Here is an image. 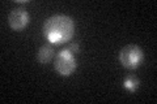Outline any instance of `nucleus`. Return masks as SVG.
<instances>
[{
	"instance_id": "f257e3e1",
	"label": "nucleus",
	"mask_w": 157,
	"mask_h": 104,
	"mask_svg": "<svg viewBox=\"0 0 157 104\" xmlns=\"http://www.w3.org/2000/svg\"><path fill=\"white\" fill-rule=\"evenodd\" d=\"M75 34V22L70 16L55 14L43 23V35L52 44H63L71 41Z\"/></svg>"
},
{
	"instance_id": "f03ea898",
	"label": "nucleus",
	"mask_w": 157,
	"mask_h": 104,
	"mask_svg": "<svg viewBox=\"0 0 157 104\" xmlns=\"http://www.w3.org/2000/svg\"><path fill=\"white\" fill-rule=\"evenodd\" d=\"M144 53L143 49L136 44H127L119 52V61L126 69H136L143 63Z\"/></svg>"
},
{
	"instance_id": "7ed1b4c3",
	"label": "nucleus",
	"mask_w": 157,
	"mask_h": 104,
	"mask_svg": "<svg viewBox=\"0 0 157 104\" xmlns=\"http://www.w3.org/2000/svg\"><path fill=\"white\" fill-rule=\"evenodd\" d=\"M77 66L76 59L73 56V53L70 49H62L60 52L56 55V57L54 59V68L58 74H60L63 77H68L75 72V69Z\"/></svg>"
},
{
	"instance_id": "20e7f679",
	"label": "nucleus",
	"mask_w": 157,
	"mask_h": 104,
	"mask_svg": "<svg viewBox=\"0 0 157 104\" xmlns=\"http://www.w3.org/2000/svg\"><path fill=\"white\" fill-rule=\"evenodd\" d=\"M29 21H30V16L26 9H24L22 7H17L11 11L8 16V23L13 30L16 31H20L22 29H25L28 25H29Z\"/></svg>"
},
{
	"instance_id": "39448f33",
	"label": "nucleus",
	"mask_w": 157,
	"mask_h": 104,
	"mask_svg": "<svg viewBox=\"0 0 157 104\" xmlns=\"http://www.w3.org/2000/svg\"><path fill=\"white\" fill-rule=\"evenodd\" d=\"M54 57V48L50 43H46L41 46V48L38 49V53H37V59L41 64H47L52 60Z\"/></svg>"
},
{
	"instance_id": "423d86ee",
	"label": "nucleus",
	"mask_w": 157,
	"mask_h": 104,
	"mask_svg": "<svg viewBox=\"0 0 157 104\" xmlns=\"http://www.w3.org/2000/svg\"><path fill=\"white\" fill-rule=\"evenodd\" d=\"M123 85L124 87L127 88V90H130V91H136V88L139 87V80L135 77V76H128L124 80L123 82Z\"/></svg>"
},
{
	"instance_id": "0eeeda50",
	"label": "nucleus",
	"mask_w": 157,
	"mask_h": 104,
	"mask_svg": "<svg viewBox=\"0 0 157 104\" xmlns=\"http://www.w3.org/2000/svg\"><path fill=\"white\" fill-rule=\"evenodd\" d=\"M67 49H70L72 53H76V52H78V44H77V43H71V44H68Z\"/></svg>"
}]
</instances>
